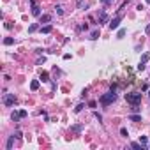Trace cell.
I'll return each mask as SVG.
<instances>
[{"instance_id": "6da1fadb", "label": "cell", "mask_w": 150, "mask_h": 150, "mask_svg": "<svg viewBox=\"0 0 150 150\" xmlns=\"http://www.w3.org/2000/svg\"><path fill=\"white\" fill-rule=\"evenodd\" d=\"M117 101V94L115 92H108V94H104V96H101V99H99V102L102 104V106H109L111 102H115Z\"/></svg>"}, {"instance_id": "7a4b0ae2", "label": "cell", "mask_w": 150, "mask_h": 150, "mask_svg": "<svg viewBox=\"0 0 150 150\" xmlns=\"http://www.w3.org/2000/svg\"><path fill=\"white\" fill-rule=\"evenodd\" d=\"M125 101L129 104H140L141 102V94L140 92H129V94H125Z\"/></svg>"}, {"instance_id": "3957f363", "label": "cell", "mask_w": 150, "mask_h": 150, "mask_svg": "<svg viewBox=\"0 0 150 150\" xmlns=\"http://www.w3.org/2000/svg\"><path fill=\"white\" fill-rule=\"evenodd\" d=\"M14 102H16L14 94H4V104L5 106H14Z\"/></svg>"}, {"instance_id": "277c9868", "label": "cell", "mask_w": 150, "mask_h": 150, "mask_svg": "<svg viewBox=\"0 0 150 150\" xmlns=\"http://www.w3.org/2000/svg\"><path fill=\"white\" fill-rule=\"evenodd\" d=\"M120 21H122V12H120L118 16H115L113 20L109 21V28H111V30H117V28H118V25H120Z\"/></svg>"}, {"instance_id": "5b68a950", "label": "cell", "mask_w": 150, "mask_h": 150, "mask_svg": "<svg viewBox=\"0 0 150 150\" xmlns=\"http://www.w3.org/2000/svg\"><path fill=\"white\" fill-rule=\"evenodd\" d=\"M39 20H41V23H46V25H48V23H51L53 16H51V14H41V16H39Z\"/></svg>"}, {"instance_id": "8992f818", "label": "cell", "mask_w": 150, "mask_h": 150, "mask_svg": "<svg viewBox=\"0 0 150 150\" xmlns=\"http://www.w3.org/2000/svg\"><path fill=\"white\" fill-rule=\"evenodd\" d=\"M99 21H101V23H108V14H106V11H104V9L99 12Z\"/></svg>"}, {"instance_id": "52a82bcc", "label": "cell", "mask_w": 150, "mask_h": 150, "mask_svg": "<svg viewBox=\"0 0 150 150\" xmlns=\"http://www.w3.org/2000/svg\"><path fill=\"white\" fill-rule=\"evenodd\" d=\"M131 147H133V148H136V150H145V147H143L140 141H133V143H131Z\"/></svg>"}, {"instance_id": "ba28073f", "label": "cell", "mask_w": 150, "mask_h": 150, "mask_svg": "<svg viewBox=\"0 0 150 150\" xmlns=\"http://www.w3.org/2000/svg\"><path fill=\"white\" fill-rule=\"evenodd\" d=\"M41 81H43V83L50 81V74H48L46 71H43V72H41Z\"/></svg>"}, {"instance_id": "9c48e42d", "label": "cell", "mask_w": 150, "mask_h": 150, "mask_svg": "<svg viewBox=\"0 0 150 150\" xmlns=\"http://www.w3.org/2000/svg\"><path fill=\"white\" fill-rule=\"evenodd\" d=\"M11 118H12L14 122H18V120L21 118V115H20V111H12V113H11Z\"/></svg>"}, {"instance_id": "30bf717a", "label": "cell", "mask_w": 150, "mask_h": 150, "mask_svg": "<svg viewBox=\"0 0 150 150\" xmlns=\"http://www.w3.org/2000/svg\"><path fill=\"white\" fill-rule=\"evenodd\" d=\"M32 14H34V16H41V7H39V5H34V7H32Z\"/></svg>"}, {"instance_id": "8fae6325", "label": "cell", "mask_w": 150, "mask_h": 150, "mask_svg": "<svg viewBox=\"0 0 150 150\" xmlns=\"http://www.w3.org/2000/svg\"><path fill=\"white\" fill-rule=\"evenodd\" d=\"M129 120H133V122H140V120H141V115L133 113V115H129Z\"/></svg>"}, {"instance_id": "7c38bea8", "label": "cell", "mask_w": 150, "mask_h": 150, "mask_svg": "<svg viewBox=\"0 0 150 150\" xmlns=\"http://www.w3.org/2000/svg\"><path fill=\"white\" fill-rule=\"evenodd\" d=\"M14 138H16L14 134H12V136H9V140H7V150H11V148H12V143H14Z\"/></svg>"}, {"instance_id": "4fadbf2b", "label": "cell", "mask_w": 150, "mask_h": 150, "mask_svg": "<svg viewBox=\"0 0 150 150\" xmlns=\"http://www.w3.org/2000/svg\"><path fill=\"white\" fill-rule=\"evenodd\" d=\"M30 88H32V90H34V92H35V90H37V88H39V80H34V81H32V83H30Z\"/></svg>"}, {"instance_id": "5bb4252c", "label": "cell", "mask_w": 150, "mask_h": 150, "mask_svg": "<svg viewBox=\"0 0 150 150\" xmlns=\"http://www.w3.org/2000/svg\"><path fill=\"white\" fill-rule=\"evenodd\" d=\"M78 7H80V9H83V11H85V9H87V7H88V4H87V2H85V0H78Z\"/></svg>"}, {"instance_id": "9a60e30c", "label": "cell", "mask_w": 150, "mask_h": 150, "mask_svg": "<svg viewBox=\"0 0 150 150\" xmlns=\"http://www.w3.org/2000/svg\"><path fill=\"white\" fill-rule=\"evenodd\" d=\"M35 30H39V25H37V23H32V25L28 27V32H30V34H34Z\"/></svg>"}, {"instance_id": "2e32d148", "label": "cell", "mask_w": 150, "mask_h": 150, "mask_svg": "<svg viewBox=\"0 0 150 150\" xmlns=\"http://www.w3.org/2000/svg\"><path fill=\"white\" fill-rule=\"evenodd\" d=\"M41 32H43V34H50V32H51V25H44V27H41Z\"/></svg>"}, {"instance_id": "e0dca14e", "label": "cell", "mask_w": 150, "mask_h": 150, "mask_svg": "<svg viewBox=\"0 0 150 150\" xmlns=\"http://www.w3.org/2000/svg\"><path fill=\"white\" fill-rule=\"evenodd\" d=\"M90 39H92V41H96V39H99V30H94V32L90 34Z\"/></svg>"}, {"instance_id": "ac0fdd59", "label": "cell", "mask_w": 150, "mask_h": 150, "mask_svg": "<svg viewBox=\"0 0 150 150\" xmlns=\"http://www.w3.org/2000/svg\"><path fill=\"white\" fill-rule=\"evenodd\" d=\"M4 44H5V46H11V44H14V39H12V37H5V39H4Z\"/></svg>"}, {"instance_id": "d6986e66", "label": "cell", "mask_w": 150, "mask_h": 150, "mask_svg": "<svg viewBox=\"0 0 150 150\" xmlns=\"http://www.w3.org/2000/svg\"><path fill=\"white\" fill-rule=\"evenodd\" d=\"M81 129H83V125H72V127H71L72 133H81Z\"/></svg>"}, {"instance_id": "ffe728a7", "label": "cell", "mask_w": 150, "mask_h": 150, "mask_svg": "<svg viewBox=\"0 0 150 150\" xmlns=\"http://www.w3.org/2000/svg\"><path fill=\"white\" fill-rule=\"evenodd\" d=\"M148 58H150V53H143V57H141V60H140V62H141V64H147V60H148Z\"/></svg>"}, {"instance_id": "44dd1931", "label": "cell", "mask_w": 150, "mask_h": 150, "mask_svg": "<svg viewBox=\"0 0 150 150\" xmlns=\"http://www.w3.org/2000/svg\"><path fill=\"white\" fill-rule=\"evenodd\" d=\"M140 143H141L143 147H147V145H148V138H147V136H141V138H140Z\"/></svg>"}, {"instance_id": "7402d4cb", "label": "cell", "mask_w": 150, "mask_h": 150, "mask_svg": "<svg viewBox=\"0 0 150 150\" xmlns=\"http://www.w3.org/2000/svg\"><path fill=\"white\" fill-rule=\"evenodd\" d=\"M83 108H85V104H78L76 108H74V111H76V113H80V111H81Z\"/></svg>"}, {"instance_id": "603a6c76", "label": "cell", "mask_w": 150, "mask_h": 150, "mask_svg": "<svg viewBox=\"0 0 150 150\" xmlns=\"http://www.w3.org/2000/svg\"><path fill=\"white\" fill-rule=\"evenodd\" d=\"M55 9H57V14H64V9H62V5H57V7H55Z\"/></svg>"}, {"instance_id": "cb8c5ba5", "label": "cell", "mask_w": 150, "mask_h": 150, "mask_svg": "<svg viewBox=\"0 0 150 150\" xmlns=\"http://www.w3.org/2000/svg\"><path fill=\"white\" fill-rule=\"evenodd\" d=\"M131 111H133V113H138V111H140L138 104H133V108H131Z\"/></svg>"}, {"instance_id": "d4e9b609", "label": "cell", "mask_w": 150, "mask_h": 150, "mask_svg": "<svg viewBox=\"0 0 150 150\" xmlns=\"http://www.w3.org/2000/svg\"><path fill=\"white\" fill-rule=\"evenodd\" d=\"M120 134H122V136H125V138L129 136V134H127V129H125V127H122V129H120Z\"/></svg>"}, {"instance_id": "484cf974", "label": "cell", "mask_w": 150, "mask_h": 150, "mask_svg": "<svg viewBox=\"0 0 150 150\" xmlns=\"http://www.w3.org/2000/svg\"><path fill=\"white\" fill-rule=\"evenodd\" d=\"M44 62H46V57H41L39 60H37V65H43Z\"/></svg>"}, {"instance_id": "4316f807", "label": "cell", "mask_w": 150, "mask_h": 150, "mask_svg": "<svg viewBox=\"0 0 150 150\" xmlns=\"http://www.w3.org/2000/svg\"><path fill=\"white\" fill-rule=\"evenodd\" d=\"M124 35H125V30H124V28H122V30H118V35H117V37H118V39H122V37H124Z\"/></svg>"}, {"instance_id": "83f0119b", "label": "cell", "mask_w": 150, "mask_h": 150, "mask_svg": "<svg viewBox=\"0 0 150 150\" xmlns=\"http://www.w3.org/2000/svg\"><path fill=\"white\" fill-rule=\"evenodd\" d=\"M145 67H147V65H145V64H141V62H140V64H138V71H145Z\"/></svg>"}, {"instance_id": "f1b7e54d", "label": "cell", "mask_w": 150, "mask_h": 150, "mask_svg": "<svg viewBox=\"0 0 150 150\" xmlns=\"http://www.w3.org/2000/svg\"><path fill=\"white\" fill-rule=\"evenodd\" d=\"M88 106H90V108H96V106H97V102H96V101H90V102H88Z\"/></svg>"}, {"instance_id": "f546056e", "label": "cell", "mask_w": 150, "mask_h": 150, "mask_svg": "<svg viewBox=\"0 0 150 150\" xmlns=\"http://www.w3.org/2000/svg\"><path fill=\"white\" fill-rule=\"evenodd\" d=\"M113 0H101V4H104V5H108V4H111Z\"/></svg>"}, {"instance_id": "4dcf8cb0", "label": "cell", "mask_w": 150, "mask_h": 150, "mask_svg": "<svg viewBox=\"0 0 150 150\" xmlns=\"http://www.w3.org/2000/svg\"><path fill=\"white\" fill-rule=\"evenodd\" d=\"M20 115H21V118H25V117H27V111H25V109H21V111H20Z\"/></svg>"}, {"instance_id": "1f68e13d", "label": "cell", "mask_w": 150, "mask_h": 150, "mask_svg": "<svg viewBox=\"0 0 150 150\" xmlns=\"http://www.w3.org/2000/svg\"><path fill=\"white\" fill-rule=\"evenodd\" d=\"M145 34H150V23L147 25V28H145Z\"/></svg>"}, {"instance_id": "d6a6232c", "label": "cell", "mask_w": 150, "mask_h": 150, "mask_svg": "<svg viewBox=\"0 0 150 150\" xmlns=\"http://www.w3.org/2000/svg\"><path fill=\"white\" fill-rule=\"evenodd\" d=\"M145 2H147V4H150V0H145Z\"/></svg>"}]
</instances>
